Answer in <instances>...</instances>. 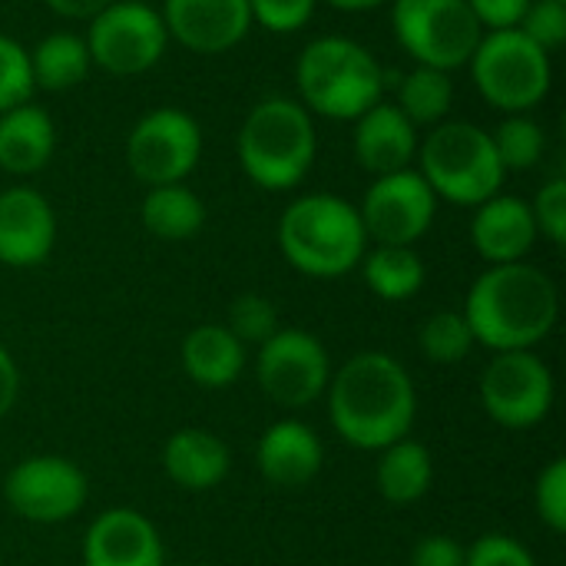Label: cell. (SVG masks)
Segmentation results:
<instances>
[{
    "instance_id": "13",
    "label": "cell",
    "mask_w": 566,
    "mask_h": 566,
    "mask_svg": "<svg viewBox=\"0 0 566 566\" xmlns=\"http://www.w3.org/2000/svg\"><path fill=\"white\" fill-rule=\"evenodd\" d=\"M3 497L10 511L30 524H63L86 507L90 481L70 458L36 454L23 458L7 474Z\"/></svg>"
},
{
    "instance_id": "19",
    "label": "cell",
    "mask_w": 566,
    "mask_h": 566,
    "mask_svg": "<svg viewBox=\"0 0 566 566\" xmlns=\"http://www.w3.org/2000/svg\"><path fill=\"white\" fill-rule=\"evenodd\" d=\"M352 146L361 169L371 176H391L411 169V159L418 156V126H411L395 103L378 99L355 119Z\"/></svg>"
},
{
    "instance_id": "29",
    "label": "cell",
    "mask_w": 566,
    "mask_h": 566,
    "mask_svg": "<svg viewBox=\"0 0 566 566\" xmlns=\"http://www.w3.org/2000/svg\"><path fill=\"white\" fill-rule=\"evenodd\" d=\"M474 332L464 318V312H434L421 332H418V348L428 361L434 365H461L474 352Z\"/></svg>"
},
{
    "instance_id": "39",
    "label": "cell",
    "mask_w": 566,
    "mask_h": 566,
    "mask_svg": "<svg viewBox=\"0 0 566 566\" xmlns=\"http://www.w3.org/2000/svg\"><path fill=\"white\" fill-rule=\"evenodd\" d=\"M411 566H464V547L448 534H428L415 544Z\"/></svg>"
},
{
    "instance_id": "7",
    "label": "cell",
    "mask_w": 566,
    "mask_h": 566,
    "mask_svg": "<svg viewBox=\"0 0 566 566\" xmlns=\"http://www.w3.org/2000/svg\"><path fill=\"white\" fill-rule=\"evenodd\" d=\"M471 76L478 93L504 113H531L544 103L554 83L551 53L527 33L488 30L471 56Z\"/></svg>"
},
{
    "instance_id": "41",
    "label": "cell",
    "mask_w": 566,
    "mask_h": 566,
    "mask_svg": "<svg viewBox=\"0 0 566 566\" xmlns=\"http://www.w3.org/2000/svg\"><path fill=\"white\" fill-rule=\"evenodd\" d=\"M56 17L66 20H93L103 7H109L113 0H43Z\"/></svg>"
},
{
    "instance_id": "33",
    "label": "cell",
    "mask_w": 566,
    "mask_h": 566,
    "mask_svg": "<svg viewBox=\"0 0 566 566\" xmlns=\"http://www.w3.org/2000/svg\"><path fill=\"white\" fill-rule=\"evenodd\" d=\"M534 504H537V517L554 531L566 534V461L557 458L551 461L534 488Z\"/></svg>"
},
{
    "instance_id": "14",
    "label": "cell",
    "mask_w": 566,
    "mask_h": 566,
    "mask_svg": "<svg viewBox=\"0 0 566 566\" xmlns=\"http://www.w3.org/2000/svg\"><path fill=\"white\" fill-rule=\"evenodd\" d=\"M434 212L438 196L418 169L375 176L358 206L365 235L378 245H415L431 229Z\"/></svg>"
},
{
    "instance_id": "32",
    "label": "cell",
    "mask_w": 566,
    "mask_h": 566,
    "mask_svg": "<svg viewBox=\"0 0 566 566\" xmlns=\"http://www.w3.org/2000/svg\"><path fill=\"white\" fill-rule=\"evenodd\" d=\"M226 328L242 342V345H262L279 332V312L265 295H239L229 308Z\"/></svg>"
},
{
    "instance_id": "28",
    "label": "cell",
    "mask_w": 566,
    "mask_h": 566,
    "mask_svg": "<svg viewBox=\"0 0 566 566\" xmlns=\"http://www.w3.org/2000/svg\"><path fill=\"white\" fill-rule=\"evenodd\" d=\"M454 103V80L434 66H415L398 86V109L411 119V126H438L444 123Z\"/></svg>"
},
{
    "instance_id": "38",
    "label": "cell",
    "mask_w": 566,
    "mask_h": 566,
    "mask_svg": "<svg viewBox=\"0 0 566 566\" xmlns=\"http://www.w3.org/2000/svg\"><path fill=\"white\" fill-rule=\"evenodd\" d=\"M471 13L478 17V23L488 30H514L521 27L531 0H468Z\"/></svg>"
},
{
    "instance_id": "35",
    "label": "cell",
    "mask_w": 566,
    "mask_h": 566,
    "mask_svg": "<svg viewBox=\"0 0 566 566\" xmlns=\"http://www.w3.org/2000/svg\"><path fill=\"white\" fill-rule=\"evenodd\" d=\"M464 566H537V560L517 537L484 534L464 551Z\"/></svg>"
},
{
    "instance_id": "8",
    "label": "cell",
    "mask_w": 566,
    "mask_h": 566,
    "mask_svg": "<svg viewBox=\"0 0 566 566\" xmlns=\"http://www.w3.org/2000/svg\"><path fill=\"white\" fill-rule=\"evenodd\" d=\"M391 27L418 66L454 73L471 63L484 27L468 0H391Z\"/></svg>"
},
{
    "instance_id": "9",
    "label": "cell",
    "mask_w": 566,
    "mask_h": 566,
    "mask_svg": "<svg viewBox=\"0 0 566 566\" xmlns=\"http://www.w3.org/2000/svg\"><path fill=\"white\" fill-rule=\"evenodd\" d=\"M90 63L113 76H139L153 70L169 43L163 17L143 0H113L90 20L83 36Z\"/></svg>"
},
{
    "instance_id": "1",
    "label": "cell",
    "mask_w": 566,
    "mask_h": 566,
    "mask_svg": "<svg viewBox=\"0 0 566 566\" xmlns=\"http://www.w3.org/2000/svg\"><path fill=\"white\" fill-rule=\"evenodd\" d=\"M335 434L358 451H381L411 434L418 391L408 368L385 352H358L328 381Z\"/></svg>"
},
{
    "instance_id": "10",
    "label": "cell",
    "mask_w": 566,
    "mask_h": 566,
    "mask_svg": "<svg viewBox=\"0 0 566 566\" xmlns=\"http://www.w3.org/2000/svg\"><path fill=\"white\" fill-rule=\"evenodd\" d=\"M478 391L484 411L511 431L541 424L557 398L554 371L534 352H497L481 371Z\"/></svg>"
},
{
    "instance_id": "17",
    "label": "cell",
    "mask_w": 566,
    "mask_h": 566,
    "mask_svg": "<svg viewBox=\"0 0 566 566\" xmlns=\"http://www.w3.org/2000/svg\"><path fill=\"white\" fill-rule=\"evenodd\" d=\"M83 566H166V547L149 517L109 507L83 537Z\"/></svg>"
},
{
    "instance_id": "30",
    "label": "cell",
    "mask_w": 566,
    "mask_h": 566,
    "mask_svg": "<svg viewBox=\"0 0 566 566\" xmlns=\"http://www.w3.org/2000/svg\"><path fill=\"white\" fill-rule=\"evenodd\" d=\"M491 139H494V149H497V156H501L504 172H511V169L524 172V169L537 166L541 156H544V129H541V123L531 119L527 113L507 116V119L497 126V133H491Z\"/></svg>"
},
{
    "instance_id": "25",
    "label": "cell",
    "mask_w": 566,
    "mask_h": 566,
    "mask_svg": "<svg viewBox=\"0 0 566 566\" xmlns=\"http://www.w3.org/2000/svg\"><path fill=\"white\" fill-rule=\"evenodd\" d=\"M202 222H206V206L182 182L153 186L143 199V226L156 239H166V242L192 239L202 229Z\"/></svg>"
},
{
    "instance_id": "27",
    "label": "cell",
    "mask_w": 566,
    "mask_h": 566,
    "mask_svg": "<svg viewBox=\"0 0 566 566\" xmlns=\"http://www.w3.org/2000/svg\"><path fill=\"white\" fill-rule=\"evenodd\" d=\"M30 70H33V83L40 90H50V93H60V90L83 83L90 73L86 40L80 33H70V30L46 33L30 50Z\"/></svg>"
},
{
    "instance_id": "18",
    "label": "cell",
    "mask_w": 566,
    "mask_h": 566,
    "mask_svg": "<svg viewBox=\"0 0 566 566\" xmlns=\"http://www.w3.org/2000/svg\"><path fill=\"white\" fill-rule=\"evenodd\" d=\"M259 474L265 478V484L282 488V491H298L305 484H312L325 464V448L322 438L295 421V418H282L275 424L265 428V434L259 438Z\"/></svg>"
},
{
    "instance_id": "23",
    "label": "cell",
    "mask_w": 566,
    "mask_h": 566,
    "mask_svg": "<svg viewBox=\"0 0 566 566\" xmlns=\"http://www.w3.org/2000/svg\"><path fill=\"white\" fill-rule=\"evenodd\" d=\"M56 149V129L46 109L20 103L0 113V169L10 176L40 172Z\"/></svg>"
},
{
    "instance_id": "37",
    "label": "cell",
    "mask_w": 566,
    "mask_h": 566,
    "mask_svg": "<svg viewBox=\"0 0 566 566\" xmlns=\"http://www.w3.org/2000/svg\"><path fill=\"white\" fill-rule=\"evenodd\" d=\"M531 212H534V222H537V232L544 239H551L554 245H564L566 242V179H551L541 186L537 199L531 202Z\"/></svg>"
},
{
    "instance_id": "21",
    "label": "cell",
    "mask_w": 566,
    "mask_h": 566,
    "mask_svg": "<svg viewBox=\"0 0 566 566\" xmlns=\"http://www.w3.org/2000/svg\"><path fill=\"white\" fill-rule=\"evenodd\" d=\"M166 478L192 494L219 488L232 471V454L222 438L206 428H182L163 448Z\"/></svg>"
},
{
    "instance_id": "15",
    "label": "cell",
    "mask_w": 566,
    "mask_h": 566,
    "mask_svg": "<svg viewBox=\"0 0 566 566\" xmlns=\"http://www.w3.org/2000/svg\"><path fill=\"white\" fill-rule=\"evenodd\" d=\"M159 17L176 43L202 56L232 50L252 27L249 0H166Z\"/></svg>"
},
{
    "instance_id": "26",
    "label": "cell",
    "mask_w": 566,
    "mask_h": 566,
    "mask_svg": "<svg viewBox=\"0 0 566 566\" xmlns=\"http://www.w3.org/2000/svg\"><path fill=\"white\" fill-rule=\"evenodd\" d=\"M365 285L381 302H408L424 285V262L411 245H378L361 255Z\"/></svg>"
},
{
    "instance_id": "31",
    "label": "cell",
    "mask_w": 566,
    "mask_h": 566,
    "mask_svg": "<svg viewBox=\"0 0 566 566\" xmlns=\"http://www.w3.org/2000/svg\"><path fill=\"white\" fill-rule=\"evenodd\" d=\"M36 83L30 70V50L20 46L13 36L0 33V113L30 103Z\"/></svg>"
},
{
    "instance_id": "4",
    "label": "cell",
    "mask_w": 566,
    "mask_h": 566,
    "mask_svg": "<svg viewBox=\"0 0 566 566\" xmlns=\"http://www.w3.org/2000/svg\"><path fill=\"white\" fill-rule=\"evenodd\" d=\"M318 136L312 113L289 96L255 103L239 129L235 153L242 172L269 192L295 189L315 163Z\"/></svg>"
},
{
    "instance_id": "2",
    "label": "cell",
    "mask_w": 566,
    "mask_h": 566,
    "mask_svg": "<svg viewBox=\"0 0 566 566\" xmlns=\"http://www.w3.org/2000/svg\"><path fill=\"white\" fill-rule=\"evenodd\" d=\"M560 315V295L554 279L531 262L491 265L474 279L464 318L474 342L497 352H534Z\"/></svg>"
},
{
    "instance_id": "12",
    "label": "cell",
    "mask_w": 566,
    "mask_h": 566,
    "mask_svg": "<svg viewBox=\"0 0 566 566\" xmlns=\"http://www.w3.org/2000/svg\"><path fill=\"white\" fill-rule=\"evenodd\" d=\"M202 156V129L199 123L176 106H163L136 119L126 139L129 172L153 186L182 182Z\"/></svg>"
},
{
    "instance_id": "11",
    "label": "cell",
    "mask_w": 566,
    "mask_h": 566,
    "mask_svg": "<svg viewBox=\"0 0 566 566\" xmlns=\"http://www.w3.org/2000/svg\"><path fill=\"white\" fill-rule=\"evenodd\" d=\"M255 378L269 401L282 408H308L332 381V358L312 332L279 328L259 345Z\"/></svg>"
},
{
    "instance_id": "16",
    "label": "cell",
    "mask_w": 566,
    "mask_h": 566,
    "mask_svg": "<svg viewBox=\"0 0 566 566\" xmlns=\"http://www.w3.org/2000/svg\"><path fill=\"white\" fill-rule=\"evenodd\" d=\"M56 242V216L46 196L30 186H10L0 192V262L10 269H30L46 262Z\"/></svg>"
},
{
    "instance_id": "6",
    "label": "cell",
    "mask_w": 566,
    "mask_h": 566,
    "mask_svg": "<svg viewBox=\"0 0 566 566\" xmlns=\"http://www.w3.org/2000/svg\"><path fill=\"white\" fill-rule=\"evenodd\" d=\"M418 172L438 199L471 209L497 196L507 176L491 133L464 119L438 123L418 143Z\"/></svg>"
},
{
    "instance_id": "43",
    "label": "cell",
    "mask_w": 566,
    "mask_h": 566,
    "mask_svg": "<svg viewBox=\"0 0 566 566\" xmlns=\"http://www.w3.org/2000/svg\"><path fill=\"white\" fill-rule=\"evenodd\" d=\"M557 3H566V0H557Z\"/></svg>"
},
{
    "instance_id": "24",
    "label": "cell",
    "mask_w": 566,
    "mask_h": 566,
    "mask_svg": "<svg viewBox=\"0 0 566 566\" xmlns=\"http://www.w3.org/2000/svg\"><path fill=\"white\" fill-rule=\"evenodd\" d=\"M378 468H375V484H378V494L388 501V504H415L421 501L431 484H434V458L431 451L415 441V438H401L388 448L378 451Z\"/></svg>"
},
{
    "instance_id": "40",
    "label": "cell",
    "mask_w": 566,
    "mask_h": 566,
    "mask_svg": "<svg viewBox=\"0 0 566 566\" xmlns=\"http://www.w3.org/2000/svg\"><path fill=\"white\" fill-rule=\"evenodd\" d=\"M17 398H20V368L13 355L0 345V421L13 411Z\"/></svg>"
},
{
    "instance_id": "20",
    "label": "cell",
    "mask_w": 566,
    "mask_h": 566,
    "mask_svg": "<svg viewBox=\"0 0 566 566\" xmlns=\"http://www.w3.org/2000/svg\"><path fill=\"white\" fill-rule=\"evenodd\" d=\"M537 222L531 212V202L517 196H491L474 209L471 219V242L481 259L491 265H507V262H524L527 252L537 242Z\"/></svg>"
},
{
    "instance_id": "36",
    "label": "cell",
    "mask_w": 566,
    "mask_h": 566,
    "mask_svg": "<svg viewBox=\"0 0 566 566\" xmlns=\"http://www.w3.org/2000/svg\"><path fill=\"white\" fill-rule=\"evenodd\" d=\"M315 3L318 0H249V13L252 23L272 33H295L312 20Z\"/></svg>"
},
{
    "instance_id": "3",
    "label": "cell",
    "mask_w": 566,
    "mask_h": 566,
    "mask_svg": "<svg viewBox=\"0 0 566 566\" xmlns=\"http://www.w3.org/2000/svg\"><path fill=\"white\" fill-rule=\"evenodd\" d=\"M279 249L302 275L342 279L361 262L368 235L358 206L332 192H308L285 206L279 219Z\"/></svg>"
},
{
    "instance_id": "34",
    "label": "cell",
    "mask_w": 566,
    "mask_h": 566,
    "mask_svg": "<svg viewBox=\"0 0 566 566\" xmlns=\"http://www.w3.org/2000/svg\"><path fill=\"white\" fill-rule=\"evenodd\" d=\"M521 33H527L541 50L554 53L566 43V3L557 0H531L521 27Z\"/></svg>"
},
{
    "instance_id": "42",
    "label": "cell",
    "mask_w": 566,
    "mask_h": 566,
    "mask_svg": "<svg viewBox=\"0 0 566 566\" xmlns=\"http://www.w3.org/2000/svg\"><path fill=\"white\" fill-rule=\"evenodd\" d=\"M328 3L338 10H348V13H361V10H375V7L391 3V0H328Z\"/></svg>"
},
{
    "instance_id": "5",
    "label": "cell",
    "mask_w": 566,
    "mask_h": 566,
    "mask_svg": "<svg viewBox=\"0 0 566 566\" xmlns=\"http://www.w3.org/2000/svg\"><path fill=\"white\" fill-rule=\"evenodd\" d=\"M298 103L328 119H358L381 99L385 70L368 46L352 36H318L295 63Z\"/></svg>"
},
{
    "instance_id": "22",
    "label": "cell",
    "mask_w": 566,
    "mask_h": 566,
    "mask_svg": "<svg viewBox=\"0 0 566 566\" xmlns=\"http://www.w3.org/2000/svg\"><path fill=\"white\" fill-rule=\"evenodd\" d=\"M179 361L189 381L219 391L232 388L245 371V345L226 325H199L182 338Z\"/></svg>"
}]
</instances>
